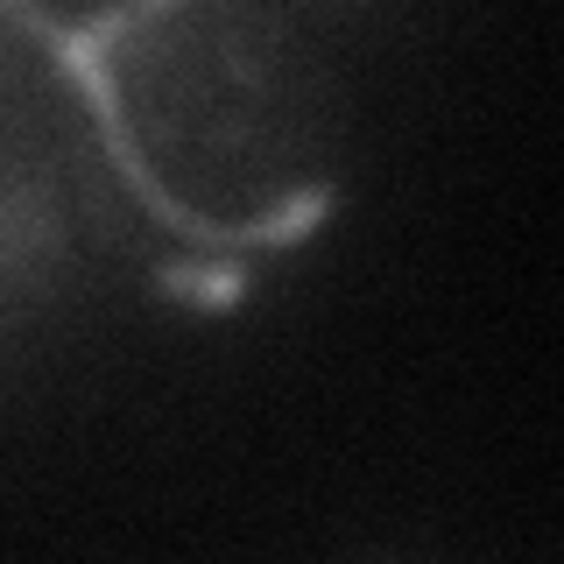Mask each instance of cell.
<instances>
[{"label":"cell","mask_w":564,"mask_h":564,"mask_svg":"<svg viewBox=\"0 0 564 564\" xmlns=\"http://www.w3.org/2000/svg\"><path fill=\"white\" fill-rule=\"evenodd\" d=\"M50 50L106 170L170 240L290 254L346 184L339 78L275 0H0Z\"/></svg>","instance_id":"obj_1"}]
</instances>
